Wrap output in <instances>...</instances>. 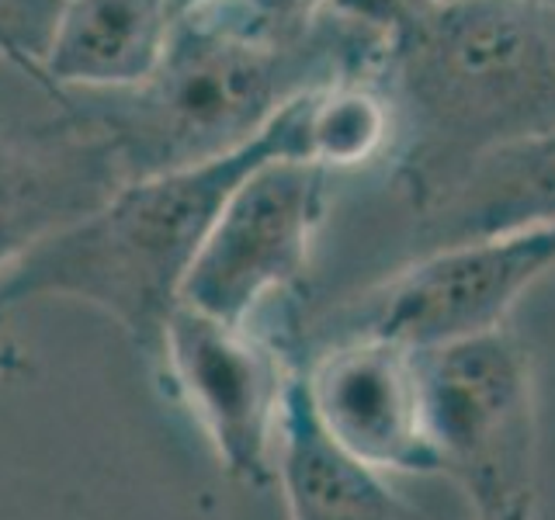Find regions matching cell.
Here are the masks:
<instances>
[{
  "mask_svg": "<svg viewBox=\"0 0 555 520\" xmlns=\"http://www.w3.org/2000/svg\"><path fill=\"white\" fill-rule=\"evenodd\" d=\"M121 184L129 181L112 143L77 115L0 129V277Z\"/></svg>",
  "mask_w": 555,
  "mask_h": 520,
  "instance_id": "cell-9",
  "label": "cell"
},
{
  "mask_svg": "<svg viewBox=\"0 0 555 520\" xmlns=\"http://www.w3.org/2000/svg\"><path fill=\"white\" fill-rule=\"evenodd\" d=\"M548 271H555V222L430 247L347 302L330 340L372 337L430 354L496 334Z\"/></svg>",
  "mask_w": 555,
  "mask_h": 520,
  "instance_id": "cell-5",
  "label": "cell"
},
{
  "mask_svg": "<svg viewBox=\"0 0 555 520\" xmlns=\"http://www.w3.org/2000/svg\"><path fill=\"white\" fill-rule=\"evenodd\" d=\"M63 0H0V60L42 87V60Z\"/></svg>",
  "mask_w": 555,
  "mask_h": 520,
  "instance_id": "cell-14",
  "label": "cell"
},
{
  "mask_svg": "<svg viewBox=\"0 0 555 520\" xmlns=\"http://www.w3.org/2000/svg\"><path fill=\"white\" fill-rule=\"evenodd\" d=\"M427 4H438V0H334V8H340L344 14H354L361 22H372L382 28L399 25L406 14L421 11Z\"/></svg>",
  "mask_w": 555,
  "mask_h": 520,
  "instance_id": "cell-15",
  "label": "cell"
},
{
  "mask_svg": "<svg viewBox=\"0 0 555 520\" xmlns=\"http://www.w3.org/2000/svg\"><path fill=\"white\" fill-rule=\"evenodd\" d=\"M413 202L430 247L555 222V132L468 156L416 187Z\"/></svg>",
  "mask_w": 555,
  "mask_h": 520,
  "instance_id": "cell-10",
  "label": "cell"
},
{
  "mask_svg": "<svg viewBox=\"0 0 555 520\" xmlns=\"http://www.w3.org/2000/svg\"><path fill=\"white\" fill-rule=\"evenodd\" d=\"M410 191L468 156L555 132V0H438L392 25Z\"/></svg>",
  "mask_w": 555,
  "mask_h": 520,
  "instance_id": "cell-3",
  "label": "cell"
},
{
  "mask_svg": "<svg viewBox=\"0 0 555 520\" xmlns=\"http://www.w3.org/2000/svg\"><path fill=\"white\" fill-rule=\"evenodd\" d=\"M170 392L212 444L216 461L243 485H274L278 441L295 372L250 326L178 306L156 347Z\"/></svg>",
  "mask_w": 555,
  "mask_h": 520,
  "instance_id": "cell-6",
  "label": "cell"
},
{
  "mask_svg": "<svg viewBox=\"0 0 555 520\" xmlns=\"http://www.w3.org/2000/svg\"><path fill=\"white\" fill-rule=\"evenodd\" d=\"M233 4H240V0H167L170 17H173V25L184 22V17H195V14H212V11L233 8Z\"/></svg>",
  "mask_w": 555,
  "mask_h": 520,
  "instance_id": "cell-16",
  "label": "cell"
},
{
  "mask_svg": "<svg viewBox=\"0 0 555 520\" xmlns=\"http://www.w3.org/2000/svg\"><path fill=\"white\" fill-rule=\"evenodd\" d=\"M173 35L167 0H63L42 60L52 98L108 94L143 83Z\"/></svg>",
  "mask_w": 555,
  "mask_h": 520,
  "instance_id": "cell-11",
  "label": "cell"
},
{
  "mask_svg": "<svg viewBox=\"0 0 555 520\" xmlns=\"http://www.w3.org/2000/svg\"><path fill=\"white\" fill-rule=\"evenodd\" d=\"M399 132L396 104L372 80H334L302 94V164L326 173L378 160Z\"/></svg>",
  "mask_w": 555,
  "mask_h": 520,
  "instance_id": "cell-13",
  "label": "cell"
},
{
  "mask_svg": "<svg viewBox=\"0 0 555 520\" xmlns=\"http://www.w3.org/2000/svg\"><path fill=\"white\" fill-rule=\"evenodd\" d=\"M274 485L288 520H421L413 503L389 485V476L344 455L326 438L309 413L299 372L285 406Z\"/></svg>",
  "mask_w": 555,
  "mask_h": 520,
  "instance_id": "cell-12",
  "label": "cell"
},
{
  "mask_svg": "<svg viewBox=\"0 0 555 520\" xmlns=\"http://www.w3.org/2000/svg\"><path fill=\"white\" fill-rule=\"evenodd\" d=\"M31 368L28 358L22 354V347H14L4 334H0V378H14L25 375Z\"/></svg>",
  "mask_w": 555,
  "mask_h": 520,
  "instance_id": "cell-17",
  "label": "cell"
},
{
  "mask_svg": "<svg viewBox=\"0 0 555 520\" xmlns=\"http://www.w3.org/2000/svg\"><path fill=\"white\" fill-rule=\"evenodd\" d=\"M299 381L309 413L344 455L382 476H434L416 354L340 337L312 354Z\"/></svg>",
  "mask_w": 555,
  "mask_h": 520,
  "instance_id": "cell-8",
  "label": "cell"
},
{
  "mask_svg": "<svg viewBox=\"0 0 555 520\" xmlns=\"http://www.w3.org/2000/svg\"><path fill=\"white\" fill-rule=\"evenodd\" d=\"M326 170L285 156L254 167L208 230L181 306L250 326L260 302L302 277L326 212Z\"/></svg>",
  "mask_w": 555,
  "mask_h": 520,
  "instance_id": "cell-7",
  "label": "cell"
},
{
  "mask_svg": "<svg viewBox=\"0 0 555 520\" xmlns=\"http://www.w3.org/2000/svg\"><path fill=\"white\" fill-rule=\"evenodd\" d=\"M392 28L330 8L299 42H271L225 17L198 14L173 25L153 74L108 94H66L63 112L112 143L126 181L202 167L264 132L295 98L334 80H372L389 60Z\"/></svg>",
  "mask_w": 555,
  "mask_h": 520,
  "instance_id": "cell-1",
  "label": "cell"
},
{
  "mask_svg": "<svg viewBox=\"0 0 555 520\" xmlns=\"http://www.w3.org/2000/svg\"><path fill=\"white\" fill-rule=\"evenodd\" d=\"M299 112L302 98H295L250 146L222 160L121 184L98 212L49 236L0 277V316L31 299H77L156 354L225 198L264 160H302Z\"/></svg>",
  "mask_w": 555,
  "mask_h": 520,
  "instance_id": "cell-2",
  "label": "cell"
},
{
  "mask_svg": "<svg viewBox=\"0 0 555 520\" xmlns=\"http://www.w3.org/2000/svg\"><path fill=\"white\" fill-rule=\"evenodd\" d=\"M434 476L473 520H538V378L511 326L416 354Z\"/></svg>",
  "mask_w": 555,
  "mask_h": 520,
  "instance_id": "cell-4",
  "label": "cell"
}]
</instances>
